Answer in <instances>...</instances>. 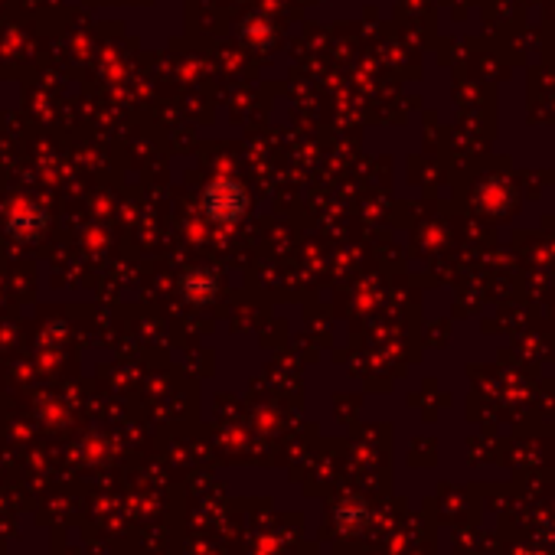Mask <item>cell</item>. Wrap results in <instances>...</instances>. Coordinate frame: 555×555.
I'll use <instances>...</instances> for the list:
<instances>
[{"label": "cell", "instance_id": "obj_1", "mask_svg": "<svg viewBox=\"0 0 555 555\" xmlns=\"http://www.w3.org/2000/svg\"><path fill=\"white\" fill-rule=\"evenodd\" d=\"M200 206H203V216L209 222H216V226H236V222L249 213L252 200H249V190H245L239 180L219 177L203 190Z\"/></svg>", "mask_w": 555, "mask_h": 555}, {"label": "cell", "instance_id": "obj_2", "mask_svg": "<svg viewBox=\"0 0 555 555\" xmlns=\"http://www.w3.org/2000/svg\"><path fill=\"white\" fill-rule=\"evenodd\" d=\"M180 291H183V298L193 301V304H206V301H213L216 298V291H219V281L213 271H206V268H193L183 275L180 281Z\"/></svg>", "mask_w": 555, "mask_h": 555}, {"label": "cell", "instance_id": "obj_3", "mask_svg": "<svg viewBox=\"0 0 555 555\" xmlns=\"http://www.w3.org/2000/svg\"><path fill=\"white\" fill-rule=\"evenodd\" d=\"M337 523H340V529H347V533H356V529H363L369 523V510L360 500H350L337 510Z\"/></svg>", "mask_w": 555, "mask_h": 555}]
</instances>
